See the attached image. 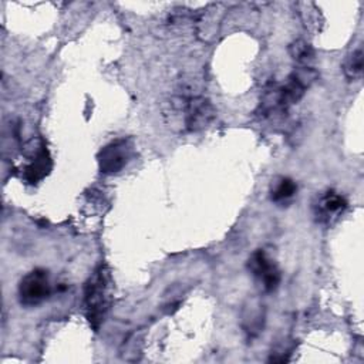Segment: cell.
<instances>
[{"mask_svg":"<svg viewBox=\"0 0 364 364\" xmlns=\"http://www.w3.org/2000/svg\"><path fill=\"white\" fill-rule=\"evenodd\" d=\"M132 142L131 139H115L105 145L98 154V166L102 173L119 172L131 159Z\"/></svg>","mask_w":364,"mask_h":364,"instance_id":"4","label":"cell"},{"mask_svg":"<svg viewBox=\"0 0 364 364\" xmlns=\"http://www.w3.org/2000/svg\"><path fill=\"white\" fill-rule=\"evenodd\" d=\"M48 169V158L46 156V152H41L27 168H26V179L31 183L41 179Z\"/></svg>","mask_w":364,"mask_h":364,"instance_id":"11","label":"cell"},{"mask_svg":"<svg viewBox=\"0 0 364 364\" xmlns=\"http://www.w3.org/2000/svg\"><path fill=\"white\" fill-rule=\"evenodd\" d=\"M247 267L264 291H273L277 289L280 283V270L263 250H256L249 257Z\"/></svg>","mask_w":364,"mask_h":364,"instance_id":"5","label":"cell"},{"mask_svg":"<svg viewBox=\"0 0 364 364\" xmlns=\"http://www.w3.org/2000/svg\"><path fill=\"white\" fill-rule=\"evenodd\" d=\"M50 279L44 269L28 272L18 283V299L23 306L34 307L41 304L50 296Z\"/></svg>","mask_w":364,"mask_h":364,"instance_id":"3","label":"cell"},{"mask_svg":"<svg viewBox=\"0 0 364 364\" xmlns=\"http://www.w3.org/2000/svg\"><path fill=\"white\" fill-rule=\"evenodd\" d=\"M363 68H364L363 47H357L350 54H347L343 63V71L348 80H357L361 77Z\"/></svg>","mask_w":364,"mask_h":364,"instance_id":"8","label":"cell"},{"mask_svg":"<svg viewBox=\"0 0 364 364\" xmlns=\"http://www.w3.org/2000/svg\"><path fill=\"white\" fill-rule=\"evenodd\" d=\"M264 321V310L263 306L256 300H249V303L245 306L243 310V318L242 324L246 333L250 336H256L262 331Z\"/></svg>","mask_w":364,"mask_h":364,"instance_id":"7","label":"cell"},{"mask_svg":"<svg viewBox=\"0 0 364 364\" xmlns=\"http://www.w3.org/2000/svg\"><path fill=\"white\" fill-rule=\"evenodd\" d=\"M290 57L300 65H307L314 58V50L306 40H294L289 46Z\"/></svg>","mask_w":364,"mask_h":364,"instance_id":"10","label":"cell"},{"mask_svg":"<svg viewBox=\"0 0 364 364\" xmlns=\"http://www.w3.org/2000/svg\"><path fill=\"white\" fill-rule=\"evenodd\" d=\"M111 306V277L104 264H100L84 287V307L94 330H98Z\"/></svg>","mask_w":364,"mask_h":364,"instance_id":"1","label":"cell"},{"mask_svg":"<svg viewBox=\"0 0 364 364\" xmlns=\"http://www.w3.org/2000/svg\"><path fill=\"white\" fill-rule=\"evenodd\" d=\"M347 206V200L337 192L328 191L321 195L314 205L316 216L320 222H330L331 218L338 216Z\"/></svg>","mask_w":364,"mask_h":364,"instance_id":"6","label":"cell"},{"mask_svg":"<svg viewBox=\"0 0 364 364\" xmlns=\"http://www.w3.org/2000/svg\"><path fill=\"white\" fill-rule=\"evenodd\" d=\"M179 109L183 114V125L188 131H200L208 127L216 115L212 102L205 97H186L179 100Z\"/></svg>","mask_w":364,"mask_h":364,"instance_id":"2","label":"cell"},{"mask_svg":"<svg viewBox=\"0 0 364 364\" xmlns=\"http://www.w3.org/2000/svg\"><path fill=\"white\" fill-rule=\"evenodd\" d=\"M296 191H297V185L294 183L293 179L279 178L277 181H274V183H272L270 198L273 202L282 203V202L291 199L294 196Z\"/></svg>","mask_w":364,"mask_h":364,"instance_id":"9","label":"cell"}]
</instances>
